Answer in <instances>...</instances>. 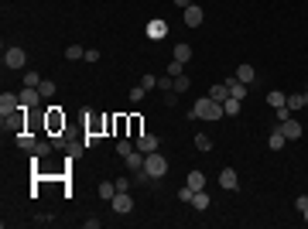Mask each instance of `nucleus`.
Returning <instances> with one entry per match:
<instances>
[{"label":"nucleus","mask_w":308,"mask_h":229,"mask_svg":"<svg viewBox=\"0 0 308 229\" xmlns=\"http://www.w3.org/2000/svg\"><path fill=\"white\" fill-rule=\"evenodd\" d=\"M185 116H188V120H223L226 110H223V103H216L212 96H205V99H199Z\"/></svg>","instance_id":"nucleus-1"},{"label":"nucleus","mask_w":308,"mask_h":229,"mask_svg":"<svg viewBox=\"0 0 308 229\" xmlns=\"http://www.w3.org/2000/svg\"><path fill=\"white\" fill-rule=\"evenodd\" d=\"M144 171H148V178H164V174H168V158H164L161 150L144 154Z\"/></svg>","instance_id":"nucleus-2"},{"label":"nucleus","mask_w":308,"mask_h":229,"mask_svg":"<svg viewBox=\"0 0 308 229\" xmlns=\"http://www.w3.org/2000/svg\"><path fill=\"white\" fill-rule=\"evenodd\" d=\"M17 110H24L21 106V92H4V96H0V113L11 116V113H17Z\"/></svg>","instance_id":"nucleus-3"},{"label":"nucleus","mask_w":308,"mask_h":229,"mask_svg":"<svg viewBox=\"0 0 308 229\" xmlns=\"http://www.w3.org/2000/svg\"><path fill=\"white\" fill-rule=\"evenodd\" d=\"M24 62H28V55H24V48H7V52H4V65H7V69H24Z\"/></svg>","instance_id":"nucleus-4"},{"label":"nucleus","mask_w":308,"mask_h":229,"mask_svg":"<svg viewBox=\"0 0 308 229\" xmlns=\"http://www.w3.org/2000/svg\"><path fill=\"white\" fill-rule=\"evenodd\" d=\"M110 206H113V212L127 216V212H134V198H130V192H116L113 198H110Z\"/></svg>","instance_id":"nucleus-5"},{"label":"nucleus","mask_w":308,"mask_h":229,"mask_svg":"<svg viewBox=\"0 0 308 229\" xmlns=\"http://www.w3.org/2000/svg\"><path fill=\"white\" fill-rule=\"evenodd\" d=\"M219 188H223V192H236L240 188V174L233 171V168H223V171H219Z\"/></svg>","instance_id":"nucleus-6"},{"label":"nucleus","mask_w":308,"mask_h":229,"mask_svg":"<svg viewBox=\"0 0 308 229\" xmlns=\"http://www.w3.org/2000/svg\"><path fill=\"white\" fill-rule=\"evenodd\" d=\"M41 99H45V96H41V92L34 89V86H24V89H21V106H24V110H31V106H38Z\"/></svg>","instance_id":"nucleus-7"},{"label":"nucleus","mask_w":308,"mask_h":229,"mask_svg":"<svg viewBox=\"0 0 308 229\" xmlns=\"http://www.w3.org/2000/svg\"><path fill=\"white\" fill-rule=\"evenodd\" d=\"M202 21H205V11L199 7V4H192V7H185V28H199Z\"/></svg>","instance_id":"nucleus-8"},{"label":"nucleus","mask_w":308,"mask_h":229,"mask_svg":"<svg viewBox=\"0 0 308 229\" xmlns=\"http://www.w3.org/2000/svg\"><path fill=\"white\" fill-rule=\"evenodd\" d=\"M281 134H285L288 140H298L305 130H301V123H298V120H291V116H288V120H281Z\"/></svg>","instance_id":"nucleus-9"},{"label":"nucleus","mask_w":308,"mask_h":229,"mask_svg":"<svg viewBox=\"0 0 308 229\" xmlns=\"http://www.w3.org/2000/svg\"><path fill=\"white\" fill-rule=\"evenodd\" d=\"M134 144H137V150H140V154L158 150V137H154V134H140V137H134Z\"/></svg>","instance_id":"nucleus-10"},{"label":"nucleus","mask_w":308,"mask_h":229,"mask_svg":"<svg viewBox=\"0 0 308 229\" xmlns=\"http://www.w3.org/2000/svg\"><path fill=\"white\" fill-rule=\"evenodd\" d=\"M188 206H192L195 212H205V209L212 206V198H209V195H205V188H199V192L192 195V202H188Z\"/></svg>","instance_id":"nucleus-11"},{"label":"nucleus","mask_w":308,"mask_h":229,"mask_svg":"<svg viewBox=\"0 0 308 229\" xmlns=\"http://www.w3.org/2000/svg\"><path fill=\"white\" fill-rule=\"evenodd\" d=\"M209 96H212L216 103H226L229 99V86L226 82H216V86H209Z\"/></svg>","instance_id":"nucleus-12"},{"label":"nucleus","mask_w":308,"mask_h":229,"mask_svg":"<svg viewBox=\"0 0 308 229\" xmlns=\"http://www.w3.org/2000/svg\"><path fill=\"white\" fill-rule=\"evenodd\" d=\"M236 79L247 82V86H257V72H253V65H240V69H236Z\"/></svg>","instance_id":"nucleus-13"},{"label":"nucleus","mask_w":308,"mask_h":229,"mask_svg":"<svg viewBox=\"0 0 308 229\" xmlns=\"http://www.w3.org/2000/svg\"><path fill=\"white\" fill-rule=\"evenodd\" d=\"M124 161H127V168H130V171H144V154H140V150H130Z\"/></svg>","instance_id":"nucleus-14"},{"label":"nucleus","mask_w":308,"mask_h":229,"mask_svg":"<svg viewBox=\"0 0 308 229\" xmlns=\"http://www.w3.org/2000/svg\"><path fill=\"white\" fill-rule=\"evenodd\" d=\"M285 144H288V137H285V134H281V126H277V130H274L271 137H267V147H271V150H281V147H285Z\"/></svg>","instance_id":"nucleus-15"},{"label":"nucleus","mask_w":308,"mask_h":229,"mask_svg":"<svg viewBox=\"0 0 308 229\" xmlns=\"http://www.w3.org/2000/svg\"><path fill=\"white\" fill-rule=\"evenodd\" d=\"M223 110H226V116H236V113H243V99H233V96H229L226 103H223Z\"/></svg>","instance_id":"nucleus-16"},{"label":"nucleus","mask_w":308,"mask_h":229,"mask_svg":"<svg viewBox=\"0 0 308 229\" xmlns=\"http://www.w3.org/2000/svg\"><path fill=\"white\" fill-rule=\"evenodd\" d=\"M267 106L281 110V106H288V96H285V92H267Z\"/></svg>","instance_id":"nucleus-17"},{"label":"nucleus","mask_w":308,"mask_h":229,"mask_svg":"<svg viewBox=\"0 0 308 229\" xmlns=\"http://www.w3.org/2000/svg\"><path fill=\"white\" fill-rule=\"evenodd\" d=\"M171 58H178V62H188V58H192V48H188V45H185V41H182V45H175V52H171Z\"/></svg>","instance_id":"nucleus-18"},{"label":"nucleus","mask_w":308,"mask_h":229,"mask_svg":"<svg viewBox=\"0 0 308 229\" xmlns=\"http://www.w3.org/2000/svg\"><path fill=\"white\" fill-rule=\"evenodd\" d=\"M58 126H65V120L58 113V106H52V113H48V130H58Z\"/></svg>","instance_id":"nucleus-19"},{"label":"nucleus","mask_w":308,"mask_h":229,"mask_svg":"<svg viewBox=\"0 0 308 229\" xmlns=\"http://www.w3.org/2000/svg\"><path fill=\"white\" fill-rule=\"evenodd\" d=\"M65 58H68V62H79V58H86V48H82V45H68L65 48Z\"/></svg>","instance_id":"nucleus-20"},{"label":"nucleus","mask_w":308,"mask_h":229,"mask_svg":"<svg viewBox=\"0 0 308 229\" xmlns=\"http://www.w3.org/2000/svg\"><path fill=\"white\" fill-rule=\"evenodd\" d=\"M17 144H21L24 150H34V144H38V140H34V134H28V130H21V134H17Z\"/></svg>","instance_id":"nucleus-21"},{"label":"nucleus","mask_w":308,"mask_h":229,"mask_svg":"<svg viewBox=\"0 0 308 229\" xmlns=\"http://www.w3.org/2000/svg\"><path fill=\"white\" fill-rule=\"evenodd\" d=\"M185 185H192L195 192H199V188H205V174L202 171H188V182H185Z\"/></svg>","instance_id":"nucleus-22"},{"label":"nucleus","mask_w":308,"mask_h":229,"mask_svg":"<svg viewBox=\"0 0 308 229\" xmlns=\"http://www.w3.org/2000/svg\"><path fill=\"white\" fill-rule=\"evenodd\" d=\"M168 75H171V79H178V75H185V62H178V58H171V62H168Z\"/></svg>","instance_id":"nucleus-23"},{"label":"nucleus","mask_w":308,"mask_h":229,"mask_svg":"<svg viewBox=\"0 0 308 229\" xmlns=\"http://www.w3.org/2000/svg\"><path fill=\"white\" fill-rule=\"evenodd\" d=\"M113 195H116V185L113 182H100V198H106V202H110Z\"/></svg>","instance_id":"nucleus-24"},{"label":"nucleus","mask_w":308,"mask_h":229,"mask_svg":"<svg viewBox=\"0 0 308 229\" xmlns=\"http://www.w3.org/2000/svg\"><path fill=\"white\" fill-rule=\"evenodd\" d=\"M288 110H305V96H301V92L288 96Z\"/></svg>","instance_id":"nucleus-25"},{"label":"nucleus","mask_w":308,"mask_h":229,"mask_svg":"<svg viewBox=\"0 0 308 229\" xmlns=\"http://www.w3.org/2000/svg\"><path fill=\"white\" fill-rule=\"evenodd\" d=\"M52 147H55V144H48V140H38V144H34V150H31V154H34V158H45V154H48V150H52Z\"/></svg>","instance_id":"nucleus-26"},{"label":"nucleus","mask_w":308,"mask_h":229,"mask_svg":"<svg viewBox=\"0 0 308 229\" xmlns=\"http://www.w3.org/2000/svg\"><path fill=\"white\" fill-rule=\"evenodd\" d=\"M130 150H137V144H134V140H120V144H116V154H120V158H127Z\"/></svg>","instance_id":"nucleus-27"},{"label":"nucleus","mask_w":308,"mask_h":229,"mask_svg":"<svg viewBox=\"0 0 308 229\" xmlns=\"http://www.w3.org/2000/svg\"><path fill=\"white\" fill-rule=\"evenodd\" d=\"M100 144V134L96 130H86V137H82V147H96Z\"/></svg>","instance_id":"nucleus-28"},{"label":"nucleus","mask_w":308,"mask_h":229,"mask_svg":"<svg viewBox=\"0 0 308 229\" xmlns=\"http://www.w3.org/2000/svg\"><path fill=\"white\" fill-rule=\"evenodd\" d=\"M38 92H41L45 99H52V96H55V82H45V79H41V86H38Z\"/></svg>","instance_id":"nucleus-29"},{"label":"nucleus","mask_w":308,"mask_h":229,"mask_svg":"<svg viewBox=\"0 0 308 229\" xmlns=\"http://www.w3.org/2000/svg\"><path fill=\"white\" fill-rule=\"evenodd\" d=\"M188 86H192V79H188V75H178V79H175V89H171V92H185Z\"/></svg>","instance_id":"nucleus-30"},{"label":"nucleus","mask_w":308,"mask_h":229,"mask_svg":"<svg viewBox=\"0 0 308 229\" xmlns=\"http://www.w3.org/2000/svg\"><path fill=\"white\" fill-rule=\"evenodd\" d=\"M195 147H199V150H212V137L199 134V137H195Z\"/></svg>","instance_id":"nucleus-31"},{"label":"nucleus","mask_w":308,"mask_h":229,"mask_svg":"<svg viewBox=\"0 0 308 229\" xmlns=\"http://www.w3.org/2000/svg\"><path fill=\"white\" fill-rule=\"evenodd\" d=\"M24 86H34V89H38V86H41V75H38V72H24Z\"/></svg>","instance_id":"nucleus-32"},{"label":"nucleus","mask_w":308,"mask_h":229,"mask_svg":"<svg viewBox=\"0 0 308 229\" xmlns=\"http://www.w3.org/2000/svg\"><path fill=\"white\" fill-rule=\"evenodd\" d=\"M144 86H134V89H130V103H140V99H144Z\"/></svg>","instance_id":"nucleus-33"},{"label":"nucleus","mask_w":308,"mask_h":229,"mask_svg":"<svg viewBox=\"0 0 308 229\" xmlns=\"http://www.w3.org/2000/svg\"><path fill=\"white\" fill-rule=\"evenodd\" d=\"M192 195H195V188H192V185H185V188H178V198H182V202H192Z\"/></svg>","instance_id":"nucleus-34"},{"label":"nucleus","mask_w":308,"mask_h":229,"mask_svg":"<svg viewBox=\"0 0 308 229\" xmlns=\"http://www.w3.org/2000/svg\"><path fill=\"white\" fill-rule=\"evenodd\" d=\"M158 89L171 92V89H175V79H171V75H164V79H158Z\"/></svg>","instance_id":"nucleus-35"},{"label":"nucleus","mask_w":308,"mask_h":229,"mask_svg":"<svg viewBox=\"0 0 308 229\" xmlns=\"http://www.w3.org/2000/svg\"><path fill=\"white\" fill-rule=\"evenodd\" d=\"M151 38H164V24H161V21L151 24Z\"/></svg>","instance_id":"nucleus-36"},{"label":"nucleus","mask_w":308,"mask_h":229,"mask_svg":"<svg viewBox=\"0 0 308 229\" xmlns=\"http://www.w3.org/2000/svg\"><path fill=\"white\" fill-rule=\"evenodd\" d=\"M140 86H144V89H154V86H158V79H154V75H148V72H144V79H140Z\"/></svg>","instance_id":"nucleus-37"},{"label":"nucleus","mask_w":308,"mask_h":229,"mask_svg":"<svg viewBox=\"0 0 308 229\" xmlns=\"http://www.w3.org/2000/svg\"><path fill=\"white\" fill-rule=\"evenodd\" d=\"M295 206H298V212H305V209H308V195H298Z\"/></svg>","instance_id":"nucleus-38"},{"label":"nucleus","mask_w":308,"mask_h":229,"mask_svg":"<svg viewBox=\"0 0 308 229\" xmlns=\"http://www.w3.org/2000/svg\"><path fill=\"white\" fill-rule=\"evenodd\" d=\"M130 188V178H116V192H127Z\"/></svg>","instance_id":"nucleus-39"},{"label":"nucleus","mask_w":308,"mask_h":229,"mask_svg":"<svg viewBox=\"0 0 308 229\" xmlns=\"http://www.w3.org/2000/svg\"><path fill=\"white\" fill-rule=\"evenodd\" d=\"M86 62H89V65H92V62H100V52H96V48H89V52H86Z\"/></svg>","instance_id":"nucleus-40"},{"label":"nucleus","mask_w":308,"mask_h":229,"mask_svg":"<svg viewBox=\"0 0 308 229\" xmlns=\"http://www.w3.org/2000/svg\"><path fill=\"white\" fill-rule=\"evenodd\" d=\"M171 4H175V7H182V11H185V7H192V0H171Z\"/></svg>","instance_id":"nucleus-41"},{"label":"nucleus","mask_w":308,"mask_h":229,"mask_svg":"<svg viewBox=\"0 0 308 229\" xmlns=\"http://www.w3.org/2000/svg\"><path fill=\"white\" fill-rule=\"evenodd\" d=\"M301 96H305V110H308V89H305V92H301Z\"/></svg>","instance_id":"nucleus-42"},{"label":"nucleus","mask_w":308,"mask_h":229,"mask_svg":"<svg viewBox=\"0 0 308 229\" xmlns=\"http://www.w3.org/2000/svg\"><path fill=\"white\" fill-rule=\"evenodd\" d=\"M301 216H305V222H308V209H305V212H301Z\"/></svg>","instance_id":"nucleus-43"}]
</instances>
